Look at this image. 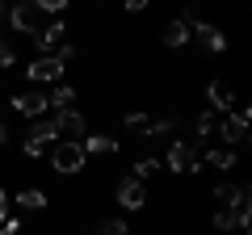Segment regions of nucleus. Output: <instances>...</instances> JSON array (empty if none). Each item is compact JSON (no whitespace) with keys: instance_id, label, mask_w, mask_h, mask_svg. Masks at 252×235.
<instances>
[{"instance_id":"nucleus-1","label":"nucleus","mask_w":252,"mask_h":235,"mask_svg":"<svg viewBox=\"0 0 252 235\" xmlns=\"http://www.w3.org/2000/svg\"><path fill=\"white\" fill-rule=\"evenodd\" d=\"M51 168L63 172V176L80 172V168H84V147H80V143H67V139H55V147H51Z\"/></svg>"},{"instance_id":"nucleus-2","label":"nucleus","mask_w":252,"mask_h":235,"mask_svg":"<svg viewBox=\"0 0 252 235\" xmlns=\"http://www.w3.org/2000/svg\"><path fill=\"white\" fill-rule=\"evenodd\" d=\"M215 130L223 135V143H227V147L244 143V139H248V109H244V105H235L231 114H223V118L215 122Z\"/></svg>"},{"instance_id":"nucleus-3","label":"nucleus","mask_w":252,"mask_h":235,"mask_svg":"<svg viewBox=\"0 0 252 235\" xmlns=\"http://www.w3.org/2000/svg\"><path fill=\"white\" fill-rule=\"evenodd\" d=\"M185 26H189V34H198L202 42H206V51H215V55H223L227 51V34L219 26H210V21H198L193 13H185Z\"/></svg>"},{"instance_id":"nucleus-4","label":"nucleus","mask_w":252,"mask_h":235,"mask_svg":"<svg viewBox=\"0 0 252 235\" xmlns=\"http://www.w3.org/2000/svg\"><path fill=\"white\" fill-rule=\"evenodd\" d=\"M63 72H67V67H63V59H59V55H42V59H34V63L26 67V76H30V80H38V84L59 80Z\"/></svg>"},{"instance_id":"nucleus-5","label":"nucleus","mask_w":252,"mask_h":235,"mask_svg":"<svg viewBox=\"0 0 252 235\" xmlns=\"http://www.w3.org/2000/svg\"><path fill=\"white\" fill-rule=\"evenodd\" d=\"M9 26L17 29V34H34V26H38V9H34V0H13V9H9Z\"/></svg>"},{"instance_id":"nucleus-6","label":"nucleus","mask_w":252,"mask_h":235,"mask_svg":"<svg viewBox=\"0 0 252 235\" xmlns=\"http://www.w3.org/2000/svg\"><path fill=\"white\" fill-rule=\"evenodd\" d=\"M76 135H84V118L76 114V109H59V114H55V139L76 143Z\"/></svg>"},{"instance_id":"nucleus-7","label":"nucleus","mask_w":252,"mask_h":235,"mask_svg":"<svg viewBox=\"0 0 252 235\" xmlns=\"http://www.w3.org/2000/svg\"><path fill=\"white\" fill-rule=\"evenodd\" d=\"M63 34H67V26L63 21H51V26H42V29H34V46L42 55H55L63 46Z\"/></svg>"},{"instance_id":"nucleus-8","label":"nucleus","mask_w":252,"mask_h":235,"mask_svg":"<svg viewBox=\"0 0 252 235\" xmlns=\"http://www.w3.org/2000/svg\"><path fill=\"white\" fill-rule=\"evenodd\" d=\"M143 202H147V189H143V181H135V176L118 181V206H122V210H139Z\"/></svg>"},{"instance_id":"nucleus-9","label":"nucleus","mask_w":252,"mask_h":235,"mask_svg":"<svg viewBox=\"0 0 252 235\" xmlns=\"http://www.w3.org/2000/svg\"><path fill=\"white\" fill-rule=\"evenodd\" d=\"M168 168L172 172H198V151L189 143H172L168 147Z\"/></svg>"},{"instance_id":"nucleus-10","label":"nucleus","mask_w":252,"mask_h":235,"mask_svg":"<svg viewBox=\"0 0 252 235\" xmlns=\"http://www.w3.org/2000/svg\"><path fill=\"white\" fill-rule=\"evenodd\" d=\"M46 101L51 97H42V92H17V97H13V109H17L21 118H42Z\"/></svg>"},{"instance_id":"nucleus-11","label":"nucleus","mask_w":252,"mask_h":235,"mask_svg":"<svg viewBox=\"0 0 252 235\" xmlns=\"http://www.w3.org/2000/svg\"><path fill=\"white\" fill-rule=\"evenodd\" d=\"M206 97H210V105H215L219 114H231V105H235V92L227 88L223 80H210V88H206Z\"/></svg>"},{"instance_id":"nucleus-12","label":"nucleus","mask_w":252,"mask_h":235,"mask_svg":"<svg viewBox=\"0 0 252 235\" xmlns=\"http://www.w3.org/2000/svg\"><path fill=\"white\" fill-rule=\"evenodd\" d=\"M160 42H164V46H172V51H177V46H185V42H189V26H185V17L168 21V26L160 29Z\"/></svg>"},{"instance_id":"nucleus-13","label":"nucleus","mask_w":252,"mask_h":235,"mask_svg":"<svg viewBox=\"0 0 252 235\" xmlns=\"http://www.w3.org/2000/svg\"><path fill=\"white\" fill-rule=\"evenodd\" d=\"M80 147H84V155H114V151H118V139H109V135H89Z\"/></svg>"},{"instance_id":"nucleus-14","label":"nucleus","mask_w":252,"mask_h":235,"mask_svg":"<svg viewBox=\"0 0 252 235\" xmlns=\"http://www.w3.org/2000/svg\"><path fill=\"white\" fill-rule=\"evenodd\" d=\"M240 198H248V189H244V185H227V181H223V185H215V202H219L223 210H231Z\"/></svg>"},{"instance_id":"nucleus-15","label":"nucleus","mask_w":252,"mask_h":235,"mask_svg":"<svg viewBox=\"0 0 252 235\" xmlns=\"http://www.w3.org/2000/svg\"><path fill=\"white\" fill-rule=\"evenodd\" d=\"M26 139H38V143L51 147V143H55V118H34V126H30Z\"/></svg>"},{"instance_id":"nucleus-16","label":"nucleus","mask_w":252,"mask_h":235,"mask_svg":"<svg viewBox=\"0 0 252 235\" xmlns=\"http://www.w3.org/2000/svg\"><path fill=\"white\" fill-rule=\"evenodd\" d=\"M206 164H210V168H235V151H231V147H215V151H206Z\"/></svg>"},{"instance_id":"nucleus-17","label":"nucleus","mask_w":252,"mask_h":235,"mask_svg":"<svg viewBox=\"0 0 252 235\" xmlns=\"http://www.w3.org/2000/svg\"><path fill=\"white\" fill-rule=\"evenodd\" d=\"M17 206L21 210H46V193L42 189H21L17 193Z\"/></svg>"},{"instance_id":"nucleus-18","label":"nucleus","mask_w":252,"mask_h":235,"mask_svg":"<svg viewBox=\"0 0 252 235\" xmlns=\"http://www.w3.org/2000/svg\"><path fill=\"white\" fill-rule=\"evenodd\" d=\"M126 130H135L139 139H152V118L147 114H126Z\"/></svg>"},{"instance_id":"nucleus-19","label":"nucleus","mask_w":252,"mask_h":235,"mask_svg":"<svg viewBox=\"0 0 252 235\" xmlns=\"http://www.w3.org/2000/svg\"><path fill=\"white\" fill-rule=\"evenodd\" d=\"M72 101H76V88H72V84H63V88L55 92L46 105H55V114H59V109H72Z\"/></svg>"},{"instance_id":"nucleus-20","label":"nucleus","mask_w":252,"mask_h":235,"mask_svg":"<svg viewBox=\"0 0 252 235\" xmlns=\"http://www.w3.org/2000/svg\"><path fill=\"white\" fill-rule=\"evenodd\" d=\"M156 172H160V160H152V155H147V160L135 164V181H147V176H156Z\"/></svg>"},{"instance_id":"nucleus-21","label":"nucleus","mask_w":252,"mask_h":235,"mask_svg":"<svg viewBox=\"0 0 252 235\" xmlns=\"http://www.w3.org/2000/svg\"><path fill=\"white\" fill-rule=\"evenodd\" d=\"M97 235H130V231H126L122 218H109V223H101V227H97Z\"/></svg>"},{"instance_id":"nucleus-22","label":"nucleus","mask_w":252,"mask_h":235,"mask_svg":"<svg viewBox=\"0 0 252 235\" xmlns=\"http://www.w3.org/2000/svg\"><path fill=\"white\" fill-rule=\"evenodd\" d=\"M67 4H72V0H34V9H38V13H63Z\"/></svg>"},{"instance_id":"nucleus-23","label":"nucleus","mask_w":252,"mask_h":235,"mask_svg":"<svg viewBox=\"0 0 252 235\" xmlns=\"http://www.w3.org/2000/svg\"><path fill=\"white\" fill-rule=\"evenodd\" d=\"M215 122H219L215 114H202V118H198V135H193V139H206V135H215Z\"/></svg>"},{"instance_id":"nucleus-24","label":"nucleus","mask_w":252,"mask_h":235,"mask_svg":"<svg viewBox=\"0 0 252 235\" xmlns=\"http://www.w3.org/2000/svg\"><path fill=\"white\" fill-rule=\"evenodd\" d=\"M17 63V51H13L9 42H4V34H0V67H13Z\"/></svg>"},{"instance_id":"nucleus-25","label":"nucleus","mask_w":252,"mask_h":235,"mask_svg":"<svg viewBox=\"0 0 252 235\" xmlns=\"http://www.w3.org/2000/svg\"><path fill=\"white\" fill-rule=\"evenodd\" d=\"M215 227H219V231H235V218H231V210H219V214H215Z\"/></svg>"},{"instance_id":"nucleus-26","label":"nucleus","mask_w":252,"mask_h":235,"mask_svg":"<svg viewBox=\"0 0 252 235\" xmlns=\"http://www.w3.org/2000/svg\"><path fill=\"white\" fill-rule=\"evenodd\" d=\"M55 55H59L63 63H72V59H76V46H72V42H63V46H59V51H55Z\"/></svg>"},{"instance_id":"nucleus-27","label":"nucleus","mask_w":252,"mask_h":235,"mask_svg":"<svg viewBox=\"0 0 252 235\" xmlns=\"http://www.w3.org/2000/svg\"><path fill=\"white\" fill-rule=\"evenodd\" d=\"M17 231H21L17 218H4V223H0V235H17Z\"/></svg>"},{"instance_id":"nucleus-28","label":"nucleus","mask_w":252,"mask_h":235,"mask_svg":"<svg viewBox=\"0 0 252 235\" xmlns=\"http://www.w3.org/2000/svg\"><path fill=\"white\" fill-rule=\"evenodd\" d=\"M4 218H9V193L0 189V223H4Z\"/></svg>"},{"instance_id":"nucleus-29","label":"nucleus","mask_w":252,"mask_h":235,"mask_svg":"<svg viewBox=\"0 0 252 235\" xmlns=\"http://www.w3.org/2000/svg\"><path fill=\"white\" fill-rule=\"evenodd\" d=\"M147 4H152V0H126V9H130V13H143Z\"/></svg>"},{"instance_id":"nucleus-30","label":"nucleus","mask_w":252,"mask_h":235,"mask_svg":"<svg viewBox=\"0 0 252 235\" xmlns=\"http://www.w3.org/2000/svg\"><path fill=\"white\" fill-rule=\"evenodd\" d=\"M4 135H9V130H4V126H0V143H4Z\"/></svg>"},{"instance_id":"nucleus-31","label":"nucleus","mask_w":252,"mask_h":235,"mask_svg":"<svg viewBox=\"0 0 252 235\" xmlns=\"http://www.w3.org/2000/svg\"><path fill=\"white\" fill-rule=\"evenodd\" d=\"M0 13H4V0H0Z\"/></svg>"}]
</instances>
